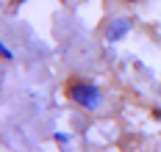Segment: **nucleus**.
<instances>
[{"instance_id": "f257e3e1", "label": "nucleus", "mask_w": 161, "mask_h": 152, "mask_svg": "<svg viewBox=\"0 0 161 152\" xmlns=\"http://www.w3.org/2000/svg\"><path fill=\"white\" fill-rule=\"evenodd\" d=\"M64 94H67V100H72L75 105L86 108V111H97L103 105V91L95 83H86V80H69Z\"/></svg>"}, {"instance_id": "f03ea898", "label": "nucleus", "mask_w": 161, "mask_h": 152, "mask_svg": "<svg viewBox=\"0 0 161 152\" xmlns=\"http://www.w3.org/2000/svg\"><path fill=\"white\" fill-rule=\"evenodd\" d=\"M130 31V19L128 17H117L114 22H108V28H106V39L108 42H119V39H125Z\"/></svg>"}, {"instance_id": "7ed1b4c3", "label": "nucleus", "mask_w": 161, "mask_h": 152, "mask_svg": "<svg viewBox=\"0 0 161 152\" xmlns=\"http://www.w3.org/2000/svg\"><path fill=\"white\" fill-rule=\"evenodd\" d=\"M0 55H3V58H6V61H11V58H14V55H11V50H8V47H6V44H0Z\"/></svg>"}, {"instance_id": "20e7f679", "label": "nucleus", "mask_w": 161, "mask_h": 152, "mask_svg": "<svg viewBox=\"0 0 161 152\" xmlns=\"http://www.w3.org/2000/svg\"><path fill=\"white\" fill-rule=\"evenodd\" d=\"M53 138H56L58 144H67V141H69V135H67V133H56V135H53Z\"/></svg>"}, {"instance_id": "39448f33", "label": "nucleus", "mask_w": 161, "mask_h": 152, "mask_svg": "<svg viewBox=\"0 0 161 152\" xmlns=\"http://www.w3.org/2000/svg\"><path fill=\"white\" fill-rule=\"evenodd\" d=\"M14 3H25V0H14Z\"/></svg>"}, {"instance_id": "423d86ee", "label": "nucleus", "mask_w": 161, "mask_h": 152, "mask_svg": "<svg viewBox=\"0 0 161 152\" xmlns=\"http://www.w3.org/2000/svg\"><path fill=\"white\" fill-rule=\"evenodd\" d=\"M128 3H136V0H128Z\"/></svg>"}]
</instances>
